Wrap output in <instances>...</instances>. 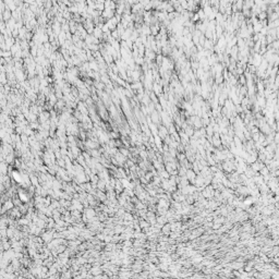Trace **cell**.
Returning <instances> with one entry per match:
<instances>
[{
    "label": "cell",
    "mask_w": 279,
    "mask_h": 279,
    "mask_svg": "<svg viewBox=\"0 0 279 279\" xmlns=\"http://www.w3.org/2000/svg\"><path fill=\"white\" fill-rule=\"evenodd\" d=\"M55 238V233L54 231H47V232H44L41 234V239L43 241H45V242H51V241L54 240Z\"/></svg>",
    "instance_id": "7a4b0ae2"
},
{
    "label": "cell",
    "mask_w": 279,
    "mask_h": 279,
    "mask_svg": "<svg viewBox=\"0 0 279 279\" xmlns=\"http://www.w3.org/2000/svg\"><path fill=\"white\" fill-rule=\"evenodd\" d=\"M51 115L48 112V111H43V112H40L39 114V120H40V122L43 123V122H46V121H48L49 120V117H50Z\"/></svg>",
    "instance_id": "52a82bcc"
},
{
    "label": "cell",
    "mask_w": 279,
    "mask_h": 279,
    "mask_svg": "<svg viewBox=\"0 0 279 279\" xmlns=\"http://www.w3.org/2000/svg\"><path fill=\"white\" fill-rule=\"evenodd\" d=\"M123 231H124V228H122L121 226H117L115 228V232L116 233H122Z\"/></svg>",
    "instance_id": "7402d4cb"
},
{
    "label": "cell",
    "mask_w": 279,
    "mask_h": 279,
    "mask_svg": "<svg viewBox=\"0 0 279 279\" xmlns=\"http://www.w3.org/2000/svg\"><path fill=\"white\" fill-rule=\"evenodd\" d=\"M106 24L108 25L109 29L112 32V31H115L117 28L118 24H119V21H118V19L116 16H114V17H111V19H108V20L106 21Z\"/></svg>",
    "instance_id": "6da1fadb"
},
{
    "label": "cell",
    "mask_w": 279,
    "mask_h": 279,
    "mask_svg": "<svg viewBox=\"0 0 279 279\" xmlns=\"http://www.w3.org/2000/svg\"><path fill=\"white\" fill-rule=\"evenodd\" d=\"M90 271L92 272L93 275H96V276H97V275H99V274H102V272H103L102 268H99V267H98V265L96 266V267H93V268H92Z\"/></svg>",
    "instance_id": "5bb4252c"
},
{
    "label": "cell",
    "mask_w": 279,
    "mask_h": 279,
    "mask_svg": "<svg viewBox=\"0 0 279 279\" xmlns=\"http://www.w3.org/2000/svg\"><path fill=\"white\" fill-rule=\"evenodd\" d=\"M153 88H154V93H155V94H157V95L162 94V87H160V85L154 83L153 84Z\"/></svg>",
    "instance_id": "7c38bea8"
},
{
    "label": "cell",
    "mask_w": 279,
    "mask_h": 279,
    "mask_svg": "<svg viewBox=\"0 0 279 279\" xmlns=\"http://www.w3.org/2000/svg\"><path fill=\"white\" fill-rule=\"evenodd\" d=\"M17 222L20 225H22V226H26V225L29 224V218H28V217H23V218H21Z\"/></svg>",
    "instance_id": "9a60e30c"
},
{
    "label": "cell",
    "mask_w": 279,
    "mask_h": 279,
    "mask_svg": "<svg viewBox=\"0 0 279 279\" xmlns=\"http://www.w3.org/2000/svg\"><path fill=\"white\" fill-rule=\"evenodd\" d=\"M151 31H152V35L156 36L159 33V26L157 25V24H154V25L151 26Z\"/></svg>",
    "instance_id": "4fadbf2b"
},
{
    "label": "cell",
    "mask_w": 279,
    "mask_h": 279,
    "mask_svg": "<svg viewBox=\"0 0 279 279\" xmlns=\"http://www.w3.org/2000/svg\"><path fill=\"white\" fill-rule=\"evenodd\" d=\"M267 16H268V13L266 11H261L259 12V13L257 14V19H258V21H264V20H266V19H267Z\"/></svg>",
    "instance_id": "9c48e42d"
},
{
    "label": "cell",
    "mask_w": 279,
    "mask_h": 279,
    "mask_svg": "<svg viewBox=\"0 0 279 279\" xmlns=\"http://www.w3.org/2000/svg\"><path fill=\"white\" fill-rule=\"evenodd\" d=\"M3 207L7 209V210H11L12 208L14 207V202H12V201H4V204H3Z\"/></svg>",
    "instance_id": "ba28073f"
},
{
    "label": "cell",
    "mask_w": 279,
    "mask_h": 279,
    "mask_svg": "<svg viewBox=\"0 0 279 279\" xmlns=\"http://www.w3.org/2000/svg\"><path fill=\"white\" fill-rule=\"evenodd\" d=\"M140 227H142V228H146V227H148V222H146V221H140Z\"/></svg>",
    "instance_id": "d4e9b609"
},
{
    "label": "cell",
    "mask_w": 279,
    "mask_h": 279,
    "mask_svg": "<svg viewBox=\"0 0 279 279\" xmlns=\"http://www.w3.org/2000/svg\"><path fill=\"white\" fill-rule=\"evenodd\" d=\"M277 19H279V13H278V12L274 11V12H271V13L269 14V21H270V22L276 21Z\"/></svg>",
    "instance_id": "8fae6325"
},
{
    "label": "cell",
    "mask_w": 279,
    "mask_h": 279,
    "mask_svg": "<svg viewBox=\"0 0 279 279\" xmlns=\"http://www.w3.org/2000/svg\"><path fill=\"white\" fill-rule=\"evenodd\" d=\"M19 197L22 203H28L29 202V195L24 190H19Z\"/></svg>",
    "instance_id": "3957f363"
},
{
    "label": "cell",
    "mask_w": 279,
    "mask_h": 279,
    "mask_svg": "<svg viewBox=\"0 0 279 279\" xmlns=\"http://www.w3.org/2000/svg\"><path fill=\"white\" fill-rule=\"evenodd\" d=\"M270 4H271V5H277V4H279V0H270Z\"/></svg>",
    "instance_id": "484cf974"
},
{
    "label": "cell",
    "mask_w": 279,
    "mask_h": 279,
    "mask_svg": "<svg viewBox=\"0 0 279 279\" xmlns=\"http://www.w3.org/2000/svg\"><path fill=\"white\" fill-rule=\"evenodd\" d=\"M123 219H126V220H130V221H132L133 220V216L131 215V214H126L124 213V215H123Z\"/></svg>",
    "instance_id": "44dd1931"
},
{
    "label": "cell",
    "mask_w": 279,
    "mask_h": 279,
    "mask_svg": "<svg viewBox=\"0 0 279 279\" xmlns=\"http://www.w3.org/2000/svg\"><path fill=\"white\" fill-rule=\"evenodd\" d=\"M12 17V11L10 10V9H5L3 12H2V20L4 21V22H8L10 19Z\"/></svg>",
    "instance_id": "277c9868"
},
{
    "label": "cell",
    "mask_w": 279,
    "mask_h": 279,
    "mask_svg": "<svg viewBox=\"0 0 279 279\" xmlns=\"http://www.w3.org/2000/svg\"><path fill=\"white\" fill-rule=\"evenodd\" d=\"M241 83H242V84H244V83H245V78L241 76Z\"/></svg>",
    "instance_id": "83f0119b"
},
{
    "label": "cell",
    "mask_w": 279,
    "mask_h": 279,
    "mask_svg": "<svg viewBox=\"0 0 279 279\" xmlns=\"http://www.w3.org/2000/svg\"><path fill=\"white\" fill-rule=\"evenodd\" d=\"M152 119H153V121H154V123H157L158 122V120H159V117H158V115H157V112L156 111H153L152 112Z\"/></svg>",
    "instance_id": "e0dca14e"
},
{
    "label": "cell",
    "mask_w": 279,
    "mask_h": 279,
    "mask_svg": "<svg viewBox=\"0 0 279 279\" xmlns=\"http://www.w3.org/2000/svg\"><path fill=\"white\" fill-rule=\"evenodd\" d=\"M121 154H123L124 156H130V154L128 152V150H126V148H120V151H119Z\"/></svg>",
    "instance_id": "603a6c76"
},
{
    "label": "cell",
    "mask_w": 279,
    "mask_h": 279,
    "mask_svg": "<svg viewBox=\"0 0 279 279\" xmlns=\"http://www.w3.org/2000/svg\"><path fill=\"white\" fill-rule=\"evenodd\" d=\"M8 168L9 167L5 165V163H4V160L2 162V164H1V172H2V175H5V173H7V170H8Z\"/></svg>",
    "instance_id": "ac0fdd59"
},
{
    "label": "cell",
    "mask_w": 279,
    "mask_h": 279,
    "mask_svg": "<svg viewBox=\"0 0 279 279\" xmlns=\"http://www.w3.org/2000/svg\"><path fill=\"white\" fill-rule=\"evenodd\" d=\"M115 158H116V159L118 160V162H119V163L121 164V166H122V164H124V163L127 162V156H124V155H123V154H121L120 152L115 154Z\"/></svg>",
    "instance_id": "8992f818"
},
{
    "label": "cell",
    "mask_w": 279,
    "mask_h": 279,
    "mask_svg": "<svg viewBox=\"0 0 279 279\" xmlns=\"http://www.w3.org/2000/svg\"><path fill=\"white\" fill-rule=\"evenodd\" d=\"M272 46H274L275 48H278V47H279V41H275V43H274V45H272Z\"/></svg>",
    "instance_id": "4316f807"
},
{
    "label": "cell",
    "mask_w": 279,
    "mask_h": 279,
    "mask_svg": "<svg viewBox=\"0 0 279 279\" xmlns=\"http://www.w3.org/2000/svg\"><path fill=\"white\" fill-rule=\"evenodd\" d=\"M204 47H205L206 49H209L210 47H212V40L207 38V39L205 40V43H204Z\"/></svg>",
    "instance_id": "ffe728a7"
},
{
    "label": "cell",
    "mask_w": 279,
    "mask_h": 279,
    "mask_svg": "<svg viewBox=\"0 0 279 279\" xmlns=\"http://www.w3.org/2000/svg\"><path fill=\"white\" fill-rule=\"evenodd\" d=\"M56 105H57V108H58L59 110L63 109V108H64V100H58Z\"/></svg>",
    "instance_id": "d6986e66"
},
{
    "label": "cell",
    "mask_w": 279,
    "mask_h": 279,
    "mask_svg": "<svg viewBox=\"0 0 279 279\" xmlns=\"http://www.w3.org/2000/svg\"><path fill=\"white\" fill-rule=\"evenodd\" d=\"M29 178H31V182H32V184L35 185V187H37V185H38V179H37L33 173H31L29 175Z\"/></svg>",
    "instance_id": "2e32d148"
},
{
    "label": "cell",
    "mask_w": 279,
    "mask_h": 279,
    "mask_svg": "<svg viewBox=\"0 0 279 279\" xmlns=\"http://www.w3.org/2000/svg\"><path fill=\"white\" fill-rule=\"evenodd\" d=\"M1 83L2 84L7 83V79H5V73L4 72H2V74H1Z\"/></svg>",
    "instance_id": "cb8c5ba5"
},
{
    "label": "cell",
    "mask_w": 279,
    "mask_h": 279,
    "mask_svg": "<svg viewBox=\"0 0 279 279\" xmlns=\"http://www.w3.org/2000/svg\"><path fill=\"white\" fill-rule=\"evenodd\" d=\"M197 14H198V16H200V21H204V20H206V19H207V16H206L205 12H204L203 9L197 10Z\"/></svg>",
    "instance_id": "30bf717a"
},
{
    "label": "cell",
    "mask_w": 279,
    "mask_h": 279,
    "mask_svg": "<svg viewBox=\"0 0 279 279\" xmlns=\"http://www.w3.org/2000/svg\"><path fill=\"white\" fill-rule=\"evenodd\" d=\"M94 36L96 37V38H98V39H100V38H103V35H104V32H103V29H102V27L100 26H98V25H96V27L94 28Z\"/></svg>",
    "instance_id": "5b68a950"
}]
</instances>
